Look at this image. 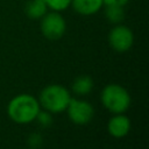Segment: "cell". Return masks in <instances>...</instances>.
<instances>
[{
	"mask_svg": "<svg viewBox=\"0 0 149 149\" xmlns=\"http://www.w3.org/2000/svg\"><path fill=\"white\" fill-rule=\"evenodd\" d=\"M107 130L113 137H123L130 130V120L122 113L112 116L107 123Z\"/></svg>",
	"mask_w": 149,
	"mask_h": 149,
	"instance_id": "7",
	"label": "cell"
},
{
	"mask_svg": "<svg viewBox=\"0 0 149 149\" xmlns=\"http://www.w3.org/2000/svg\"><path fill=\"white\" fill-rule=\"evenodd\" d=\"M41 31L48 40L55 41L61 38L66 30V21L59 12H47L41 19Z\"/></svg>",
	"mask_w": 149,
	"mask_h": 149,
	"instance_id": "4",
	"label": "cell"
},
{
	"mask_svg": "<svg viewBox=\"0 0 149 149\" xmlns=\"http://www.w3.org/2000/svg\"><path fill=\"white\" fill-rule=\"evenodd\" d=\"M72 0H45L47 6L49 9L55 10V12H63L68 9L71 6Z\"/></svg>",
	"mask_w": 149,
	"mask_h": 149,
	"instance_id": "12",
	"label": "cell"
},
{
	"mask_svg": "<svg viewBox=\"0 0 149 149\" xmlns=\"http://www.w3.org/2000/svg\"><path fill=\"white\" fill-rule=\"evenodd\" d=\"M105 16L108 22L113 24H119L125 19V9L123 6L116 5H105Z\"/></svg>",
	"mask_w": 149,
	"mask_h": 149,
	"instance_id": "11",
	"label": "cell"
},
{
	"mask_svg": "<svg viewBox=\"0 0 149 149\" xmlns=\"http://www.w3.org/2000/svg\"><path fill=\"white\" fill-rule=\"evenodd\" d=\"M38 112L40 102L37 101V99L26 93L14 97L7 106L8 116L15 123L20 125H26L36 120Z\"/></svg>",
	"mask_w": 149,
	"mask_h": 149,
	"instance_id": "1",
	"label": "cell"
},
{
	"mask_svg": "<svg viewBox=\"0 0 149 149\" xmlns=\"http://www.w3.org/2000/svg\"><path fill=\"white\" fill-rule=\"evenodd\" d=\"M48 9L45 0H29L24 7L26 15L33 20H40L48 12Z\"/></svg>",
	"mask_w": 149,
	"mask_h": 149,
	"instance_id": "9",
	"label": "cell"
},
{
	"mask_svg": "<svg viewBox=\"0 0 149 149\" xmlns=\"http://www.w3.org/2000/svg\"><path fill=\"white\" fill-rule=\"evenodd\" d=\"M101 102L112 113H123L130 106V95L128 91L118 84H108L101 91Z\"/></svg>",
	"mask_w": 149,
	"mask_h": 149,
	"instance_id": "3",
	"label": "cell"
},
{
	"mask_svg": "<svg viewBox=\"0 0 149 149\" xmlns=\"http://www.w3.org/2000/svg\"><path fill=\"white\" fill-rule=\"evenodd\" d=\"M71 100L70 92L62 85L52 84L45 86L40 93V104L50 113H61L66 109Z\"/></svg>",
	"mask_w": 149,
	"mask_h": 149,
	"instance_id": "2",
	"label": "cell"
},
{
	"mask_svg": "<svg viewBox=\"0 0 149 149\" xmlns=\"http://www.w3.org/2000/svg\"><path fill=\"white\" fill-rule=\"evenodd\" d=\"M102 6H104L102 0H72L71 1V7L74 9V12L84 16H90L98 13L102 8Z\"/></svg>",
	"mask_w": 149,
	"mask_h": 149,
	"instance_id": "8",
	"label": "cell"
},
{
	"mask_svg": "<svg viewBox=\"0 0 149 149\" xmlns=\"http://www.w3.org/2000/svg\"><path fill=\"white\" fill-rule=\"evenodd\" d=\"M38 123L43 127H49L51 123H52V118H51V114L50 112L48 111H40L37 116H36Z\"/></svg>",
	"mask_w": 149,
	"mask_h": 149,
	"instance_id": "13",
	"label": "cell"
},
{
	"mask_svg": "<svg viewBox=\"0 0 149 149\" xmlns=\"http://www.w3.org/2000/svg\"><path fill=\"white\" fill-rule=\"evenodd\" d=\"M108 43L118 52L128 51L134 43V34L125 24H115L108 34Z\"/></svg>",
	"mask_w": 149,
	"mask_h": 149,
	"instance_id": "5",
	"label": "cell"
},
{
	"mask_svg": "<svg viewBox=\"0 0 149 149\" xmlns=\"http://www.w3.org/2000/svg\"><path fill=\"white\" fill-rule=\"evenodd\" d=\"M66 111L69 119L76 125H86L92 120L94 115L93 106L88 101L80 99L71 98L66 107Z\"/></svg>",
	"mask_w": 149,
	"mask_h": 149,
	"instance_id": "6",
	"label": "cell"
},
{
	"mask_svg": "<svg viewBox=\"0 0 149 149\" xmlns=\"http://www.w3.org/2000/svg\"><path fill=\"white\" fill-rule=\"evenodd\" d=\"M93 88V79L90 76L83 74L79 76L74 79V81L72 83V90L74 93L79 94V95H84V94H88Z\"/></svg>",
	"mask_w": 149,
	"mask_h": 149,
	"instance_id": "10",
	"label": "cell"
},
{
	"mask_svg": "<svg viewBox=\"0 0 149 149\" xmlns=\"http://www.w3.org/2000/svg\"><path fill=\"white\" fill-rule=\"evenodd\" d=\"M104 5H116V6H125L129 0H102Z\"/></svg>",
	"mask_w": 149,
	"mask_h": 149,
	"instance_id": "15",
	"label": "cell"
},
{
	"mask_svg": "<svg viewBox=\"0 0 149 149\" xmlns=\"http://www.w3.org/2000/svg\"><path fill=\"white\" fill-rule=\"evenodd\" d=\"M28 143L30 144L31 148H37L42 143V136L37 133H34L28 137Z\"/></svg>",
	"mask_w": 149,
	"mask_h": 149,
	"instance_id": "14",
	"label": "cell"
}]
</instances>
